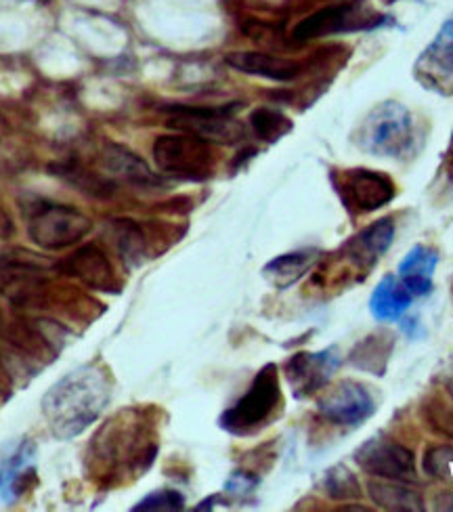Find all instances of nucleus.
I'll return each instance as SVG.
<instances>
[{
  "label": "nucleus",
  "mask_w": 453,
  "mask_h": 512,
  "mask_svg": "<svg viewBox=\"0 0 453 512\" xmlns=\"http://www.w3.org/2000/svg\"><path fill=\"white\" fill-rule=\"evenodd\" d=\"M110 397V376L103 368L86 364L53 384L42 399V414L57 439H74L97 422Z\"/></svg>",
  "instance_id": "f257e3e1"
},
{
  "label": "nucleus",
  "mask_w": 453,
  "mask_h": 512,
  "mask_svg": "<svg viewBox=\"0 0 453 512\" xmlns=\"http://www.w3.org/2000/svg\"><path fill=\"white\" fill-rule=\"evenodd\" d=\"M355 143L370 156L403 160L416 149L414 116L399 101H382L359 124Z\"/></svg>",
  "instance_id": "f03ea898"
},
{
  "label": "nucleus",
  "mask_w": 453,
  "mask_h": 512,
  "mask_svg": "<svg viewBox=\"0 0 453 512\" xmlns=\"http://www.w3.org/2000/svg\"><path fill=\"white\" fill-rule=\"evenodd\" d=\"M282 399L277 366L267 364L254 376L250 389L221 414V429L235 437L254 435L273 422L275 414L282 408Z\"/></svg>",
  "instance_id": "7ed1b4c3"
},
{
  "label": "nucleus",
  "mask_w": 453,
  "mask_h": 512,
  "mask_svg": "<svg viewBox=\"0 0 453 512\" xmlns=\"http://www.w3.org/2000/svg\"><path fill=\"white\" fill-rule=\"evenodd\" d=\"M139 426L122 416L107 422L91 445V456L107 471H143L156 458V445H147L139 437Z\"/></svg>",
  "instance_id": "20e7f679"
},
{
  "label": "nucleus",
  "mask_w": 453,
  "mask_h": 512,
  "mask_svg": "<svg viewBox=\"0 0 453 512\" xmlns=\"http://www.w3.org/2000/svg\"><path fill=\"white\" fill-rule=\"evenodd\" d=\"M91 229V219L82 215L80 210L55 202L36 204L28 219V236L42 250L76 246L89 236Z\"/></svg>",
  "instance_id": "39448f33"
},
{
  "label": "nucleus",
  "mask_w": 453,
  "mask_h": 512,
  "mask_svg": "<svg viewBox=\"0 0 453 512\" xmlns=\"http://www.w3.org/2000/svg\"><path fill=\"white\" fill-rule=\"evenodd\" d=\"M240 105H219V108H193V105H168V126L179 133L198 137L206 143L231 145L246 135L244 124L235 118Z\"/></svg>",
  "instance_id": "423d86ee"
},
{
  "label": "nucleus",
  "mask_w": 453,
  "mask_h": 512,
  "mask_svg": "<svg viewBox=\"0 0 453 512\" xmlns=\"http://www.w3.org/2000/svg\"><path fill=\"white\" fill-rule=\"evenodd\" d=\"M154 160L164 175L183 181H204L214 170L210 143L187 133L158 137L154 143Z\"/></svg>",
  "instance_id": "0eeeda50"
},
{
  "label": "nucleus",
  "mask_w": 453,
  "mask_h": 512,
  "mask_svg": "<svg viewBox=\"0 0 453 512\" xmlns=\"http://www.w3.org/2000/svg\"><path fill=\"white\" fill-rule=\"evenodd\" d=\"M380 24L382 17L363 0H344V3L328 5L298 21V26L292 30V38L296 42H309L336 34L372 30Z\"/></svg>",
  "instance_id": "6e6552de"
},
{
  "label": "nucleus",
  "mask_w": 453,
  "mask_h": 512,
  "mask_svg": "<svg viewBox=\"0 0 453 512\" xmlns=\"http://www.w3.org/2000/svg\"><path fill=\"white\" fill-rule=\"evenodd\" d=\"M47 286V267L38 256L21 250L0 252V294L13 305L34 307L42 303Z\"/></svg>",
  "instance_id": "1a4fd4ad"
},
{
  "label": "nucleus",
  "mask_w": 453,
  "mask_h": 512,
  "mask_svg": "<svg viewBox=\"0 0 453 512\" xmlns=\"http://www.w3.org/2000/svg\"><path fill=\"white\" fill-rule=\"evenodd\" d=\"M353 458L363 473L384 481L412 483L418 479L414 452L391 437L378 435L363 441Z\"/></svg>",
  "instance_id": "9d476101"
},
{
  "label": "nucleus",
  "mask_w": 453,
  "mask_h": 512,
  "mask_svg": "<svg viewBox=\"0 0 453 512\" xmlns=\"http://www.w3.org/2000/svg\"><path fill=\"white\" fill-rule=\"evenodd\" d=\"M336 191L340 194L344 206L359 215H368L391 204L397 189L395 181L370 168H349L338 175Z\"/></svg>",
  "instance_id": "9b49d317"
},
{
  "label": "nucleus",
  "mask_w": 453,
  "mask_h": 512,
  "mask_svg": "<svg viewBox=\"0 0 453 512\" xmlns=\"http://www.w3.org/2000/svg\"><path fill=\"white\" fill-rule=\"evenodd\" d=\"M414 76L428 91L443 97L453 95V17L445 21L416 59Z\"/></svg>",
  "instance_id": "f8f14e48"
},
{
  "label": "nucleus",
  "mask_w": 453,
  "mask_h": 512,
  "mask_svg": "<svg viewBox=\"0 0 453 512\" xmlns=\"http://www.w3.org/2000/svg\"><path fill=\"white\" fill-rule=\"evenodd\" d=\"M317 410L332 424L361 426L374 414L376 403L372 393L361 382L342 380L319 397Z\"/></svg>",
  "instance_id": "ddd939ff"
},
{
  "label": "nucleus",
  "mask_w": 453,
  "mask_h": 512,
  "mask_svg": "<svg viewBox=\"0 0 453 512\" xmlns=\"http://www.w3.org/2000/svg\"><path fill=\"white\" fill-rule=\"evenodd\" d=\"M340 366V355L336 347H328L315 353H296L286 361V380L296 399L311 397L313 393L326 389L332 376Z\"/></svg>",
  "instance_id": "4468645a"
},
{
  "label": "nucleus",
  "mask_w": 453,
  "mask_h": 512,
  "mask_svg": "<svg viewBox=\"0 0 453 512\" xmlns=\"http://www.w3.org/2000/svg\"><path fill=\"white\" fill-rule=\"evenodd\" d=\"M395 223L393 219H378L372 225L363 227L355 236L344 244L342 252L355 271L368 273L372 271L388 248L395 242Z\"/></svg>",
  "instance_id": "2eb2a0df"
},
{
  "label": "nucleus",
  "mask_w": 453,
  "mask_h": 512,
  "mask_svg": "<svg viewBox=\"0 0 453 512\" xmlns=\"http://www.w3.org/2000/svg\"><path fill=\"white\" fill-rule=\"evenodd\" d=\"M57 267L63 275H70L74 280L91 286L95 290H101V292L118 290L114 267L110 259L105 256V252L95 244H86L78 248L74 254L68 256V259H63Z\"/></svg>",
  "instance_id": "dca6fc26"
},
{
  "label": "nucleus",
  "mask_w": 453,
  "mask_h": 512,
  "mask_svg": "<svg viewBox=\"0 0 453 512\" xmlns=\"http://www.w3.org/2000/svg\"><path fill=\"white\" fill-rule=\"evenodd\" d=\"M227 66L250 76L273 82H292L300 74V63L263 51H233L225 57Z\"/></svg>",
  "instance_id": "f3484780"
},
{
  "label": "nucleus",
  "mask_w": 453,
  "mask_h": 512,
  "mask_svg": "<svg viewBox=\"0 0 453 512\" xmlns=\"http://www.w3.org/2000/svg\"><path fill=\"white\" fill-rule=\"evenodd\" d=\"M34 456V443L24 439L0 462V498L5 502H15L28 489L36 471Z\"/></svg>",
  "instance_id": "a211bd4d"
},
{
  "label": "nucleus",
  "mask_w": 453,
  "mask_h": 512,
  "mask_svg": "<svg viewBox=\"0 0 453 512\" xmlns=\"http://www.w3.org/2000/svg\"><path fill=\"white\" fill-rule=\"evenodd\" d=\"M439 265V252L428 246H414L399 263L397 277L412 296H428L433 292V275Z\"/></svg>",
  "instance_id": "6ab92c4d"
},
{
  "label": "nucleus",
  "mask_w": 453,
  "mask_h": 512,
  "mask_svg": "<svg viewBox=\"0 0 453 512\" xmlns=\"http://www.w3.org/2000/svg\"><path fill=\"white\" fill-rule=\"evenodd\" d=\"M103 166L112 177L133 183L139 187H156L160 185V177L147 166L143 158H139L131 149L110 143L103 149Z\"/></svg>",
  "instance_id": "aec40b11"
},
{
  "label": "nucleus",
  "mask_w": 453,
  "mask_h": 512,
  "mask_svg": "<svg viewBox=\"0 0 453 512\" xmlns=\"http://www.w3.org/2000/svg\"><path fill=\"white\" fill-rule=\"evenodd\" d=\"M321 259V252L315 248H305V250H294L282 256H275L273 261H269L263 267V277L265 280L277 288V290H286L300 282Z\"/></svg>",
  "instance_id": "412c9836"
},
{
  "label": "nucleus",
  "mask_w": 453,
  "mask_h": 512,
  "mask_svg": "<svg viewBox=\"0 0 453 512\" xmlns=\"http://www.w3.org/2000/svg\"><path fill=\"white\" fill-rule=\"evenodd\" d=\"M412 298L397 275H386L370 298V311L378 322H395L412 305Z\"/></svg>",
  "instance_id": "4be33fe9"
},
{
  "label": "nucleus",
  "mask_w": 453,
  "mask_h": 512,
  "mask_svg": "<svg viewBox=\"0 0 453 512\" xmlns=\"http://www.w3.org/2000/svg\"><path fill=\"white\" fill-rule=\"evenodd\" d=\"M368 494L372 502L382 510H391V512L424 510V498L416 492L414 487H409L403 481H393V483L372 481L368 485Z\"/></svg>",
  "instance_id": "5701e85b"
},
{
  "label": "nucleus",
  "mask_w": 453,
  "mask_h": 512,
  "mask_svg": "<svg viewBox=\"0 0 453 512\" xmlns=\"http://www.w3.org/2000/svg\"><path fill=\"white\" fill-rule=\"evenodd\" d=\"M112 242L128 269H137L147 259V238L143 229L131 219L112 221Z\"/></svg>",
  "instance_id": "b1692460"
},
{
  "label": "nucleus",
  "mask_w": 453,
  "mask_h": 512,
  "mask_svg": "<svg viewBox=\"0 0 453 512\" xmlns=\"http://www.w3.org/2000/svg\"><path fill=\"white\" fill-rule=\"evenodd\" d=\"M393 343H395L393 334H384V332L370 334L353 349L351 364L355 368H359L361 372H374V374L382 376L384 368H386V361H388V357H391Z\"/></svg>",
  "instance_id": "393cba45"
},
{
  "label": "nucleus",
  "mask_w": 453,
  "mask_h": 512,
  "mask_svg": "<svg viewBox=\"0 0 453 512\" xmlns=\"http://www.w3.org/2000/svg\"><path fill=\"white\" fill-rule=\"evenodd\" d=\"M250 126L254 135L265 141H277L292 131V122L282 112L271 108H258L250 116Z\"/></svg>",
  "instance_id": "a878e982"
},
{
  "label": "nucleus",
  "mask_w": 453,
  "mask_h": 512,
  "mask_svg": "<svg viewBox=\"0 0 453 512\" xmlns=\"http://www.w3.org/2000/svg\"><path fill=\"white\" fill-rule=\"evenodd\" d=\"M323 489L332 500H355L361 498V487L357 477L349 471L347 466H334L323 477Z\"/></svg>",
  "instance_id": "bb28decb"
},
{
  "label": "nucleus",
  "mask_w": 453,
  "mask_h": 512,
  "mask_svg": "<svg viewBox=\"0 0 453 512\" xmlns=\"http://www.w3.org/2000/svg\"><path fill=\"white\" fill-rule=\"evenodd\" d=\"M185 508V496L177 489H156L133 506V512H177Z\"/></svg>",
  "instance_id": "cd10ccee"
},
{
  "label": "nucleus",
  "mask_w": 453,
  "mask_h": 512,
  "mask_svg": "<svg viewBox=\"0 0 453 512\" xmlns=\"http://www.w3.org/2000/svg\"><path fill=\"white\" fill-rule=\"evenodd\" d=\"M426 475L439 481H453V447L451 445H435L430 447L424 456Z\"/></svg>",
  "instance_id": "c85d7f7f"
},
{
  "label": "nucleus",
  "mask_w": 453,
  "mask_h": 512,
  "mask_svg": "<svg viewBox=\"0 0 453 512\" xmlns=\"http://www.w3.org/2000/svg\"><path fill=\"white\" fill-rule=\"evenodd\" d=\"M426 418L435 431L453 439V410L445 408L441 403H435L426 410Z\"/></svg>",
  "instance_id": "c756f323"
},
{
  "label": "nucleus",
  "mask_w": 453,
  "mask_h": 512,
  "mask_svg": "<svg viewBox=\"0 0 453 512\" xmlns=\"http://www.w3.org/2000/svg\"><path fill=\"white\" fill-rule=\"evenodd\" d=\"M258 483L256 477L248 475V473H235L229 481H227V492L235 494V496H244L248 492H252L254 485Z\"/></svg>",
  "instance_id": "7c9ffc66"
},
{
  "label": "nucleus",
  "mask_w": 453,
  "mask_h": 512,
  "mask_svg": "<svg viewBox=\"0 0 453 512\" xmlns=\"http://www.w3.org/2000/svg\"><path fill=\"white\" fill-rule=\"evenodd\" d=\"M15 236V223L9 212L0 208V240H11Z\"/></svg>",
  "instance_id": "2f4dec72"
},
{
  "label": "nucleus",
  "mask_w": 453,
  "mask_h": 512,
  "mask_svg": "<svg viewBox=\"0 0 453 512\" xmlns=\"http://www.w3.org/2000/svg\"><path fill=\"white\" fill-rule=\"evenodd\" d=\"M13 389V376L9 374L7 366L3 364V359H0V395H9Z\"/></svg>",
  "instance_id": "473e14b6"
},
{
  "label": "nucleus",
  "mask_w": 453,
  "mask_h": 512,
  "mask_svg": "<svg viewBox=\"0 0 453 512\" xmlns=\"http://www.w3.org/2000/svg\"><path fill=\"white\" fill-rule=\"evenodd\" d=\"M437 508H441V510H453V496H441V498H437Z\"/></svg>",
  "instance_id": "72a5a7b5"
},
{
  "label": "nucleus",
  "mask_w": 453,
  "mask_h": 512,
  "mask_svg": "<svg viewBox=\"0 0 453 512\" xmlns=\"http://www.w3.org/2000/svg\"><path fill=\"white\" fill-rule=\"evenodd\" d=\"M447 391H449V395L453 397V376L449 378V382H447Z\"/></svg>",
  "instance_id": "f704fd0d"
},
{
  "label": "nucleus",
  "mask_w": 453,
  "mask_h": 512,
  "mask_svg": "<svg viewBox=\"0 0 453 512\" xmlns=\"http://www.w3.org/2000/svg\"><path fill=\"white\" fill-rule=\"evenodd\" d=\"M451 145H453V139H451Z\"/></svg>",
  "instance_id": "c9c22d12"
}]
</instances>
